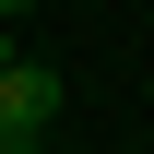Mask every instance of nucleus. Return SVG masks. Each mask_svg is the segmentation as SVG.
<instances>
[{"label": "nucleus", "instance_id": "nucleus-1", "mask_svg": "<svg viewBox=\"0 0 154 154\" xmlns=\"http://www.w3.org/2000/svg\"><path fill=\"white\" fill-rule=\"evenodd\" d=\"M0 119H12L24 142L59 119V71H48V59H12V71H0Z\"/></svg>", "mask_w": 154, "mask_h": 154}, {"label": "nucleus", "instance_id": "nucleus-2", "mask_svg": "<svg viewBox=\"0 0 154 154\" xmlns=\"http://www.w3.org/2000/svg\"><path fill=\"white\" fill-rule=\"evenodd\" d=\"M0 154H36V142H24V131H12V119H0Z\"/></svg>", "mask_w": 154, "mask_h": 154}, {"label": "nucleus", "instance_id": "nucleus-3", "mask_svg": "<svg viewBox=\"0 0 154 154\" xmlns=\"http://www.w3.org/2000/svg\"><path fill=\"white\" fill-rule=\"evenodd\" d=\"M12 59H24V48H12V24H0V71H12Z\"/></svg>", "mask_w": 154, "mask_h": 154}, {"label": "nucleus", "instance_id": "nucleus-4", "mask_svg": "<svg viewBox=\"0 0 154 154\" xmlns=\"http://www.w3.org/2000/svg\"><path fill=\"white\" fill-rule=\"evenodd\" d=\"M12 12H36V0H0V24H12Z\"/></svg>", "mask_w": 154, "mask_h": 154}]
</instances>
